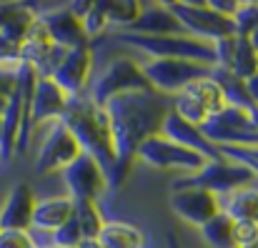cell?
Instances as JSON below:
<instances>
[{"label":"cell","instance_id":"obj_42","mask_svg":"<svg viewBox=\"0 0 258 248\" xmlns=\"http://www.w3.org/2000/svg\"><path fill=\"white\" fill-rule=\"evenodd\" d=\"M241 248H258L256 243H248V246H241Z\"/></svg>","mask_w":258,"mask_h":248},{"label":"cell","instance_id":"obj_17","mask_svg":"<svg viewBox=\"0 0 258 248\" xmlns=\"http://www.w3.org/2000/svg\"><path fill=\"white\" fill-rule=\"evenodd\" d=\"M66 103H68V95L50 78H38L33 98H30V126H40L45 120L48 123L58 120Z\"/></svg>","mask_w":258,"mask_h":248},{"label":"cell","instance_id":"obj_39","mask_svg":"<svg viewBox=\"0 0 258 248\" xmlns=\"http://www.w3.org/2000/svg\"><path fill=\"white\" fill-rule=\"evenodd\" d=\"M15 5H18V3H0V28L5 25V20H8V15L15 10Z\"/></svg>","mask_w":258,"mask_h":248},{"label":"cell","instance_id":"obj_40","mask_svg":"<svg viewBox=\"0 0 258 248\" xmlns=\"http://www.w3.org/2000/svg\"><path fill=\"white\" fill-rule=\"evenodd\" d=\"M76 248H103V246H100L98 241H93V238H83V241H81Z\"/></svg>","mask_w":258,"mask_h":248},{"label":"cell","instance_id":"obj_13","mask_svg":"<svg viewBox=\"0 0 258 248\" xmlns=\"http://www.w3.org/2000/svg\"><path fill=\"white\" fill-rule=\"evenodd\" d=\"M171 211L180 221L201 228L221 211V206H218V196H213L203 188H173Z\"/></svg>","mask_w":258,"mask_h":248},{"label":"cell","instance_id":"obj_15","mask_svg":"<svg viewBox=\"0 0 258 248\" xmlns=\"http://www.w3.org/2000/svg\"><path fill=\"white\" fill-rule=\"evenodd\" d=\"M90 68H93V53H90V48L66 50L63 60L50 73V81L55 83L68 98L83 95V88H86V83H88Z\"/></svg>","mask_w":258,"mask_h":248},{"label":"cell","instance_id":"obj_37","mask_svg":"<svg viewBox=\"0 0 258 248\" xmlns=\"http://www.w3.org/2000/svg\"><path fill=\"white\" fill-rule=\"evenodd\" d=\"M0 248H35L30 231H0Z\"/></svg>","mask_w":258,"mask_h":248},{"label":"cell","instance_id":"obj_10","mask_svg":"<svg viewBox=\"0 0 258 248\" xmlns=\"http://www.w3.org/2000/svg\"><path fill=\"white\" fill-rule=\"evenodd\" d=\"M18 53H20V63H28L30 68H35V73L40 78H50V73L55 71V66L66 55L63 48L53 45V40L48 38L40 20L33 23V28L28 30V35L18 45Z\"/></svg>","mask_w":258,"mask_h":248},{"label":"cell","instance_id":"obj_22","mask_svg":"<svg viewBox=\"0 0 258 248\" xmlns=\"http://www.w3.org/2000/svg\"><path fill=\"white\" fill-rule=\"evenodd\" d=\"M131 33L136 35H178L180 33V25L178 20L171 15V10L163 5H156V8H143L138 20L131 25Z\"/></svg>","mask_w":258,"mask_h":248},{"label":"cell","instance_id":"obj_23","mask_svg":"<svg viewBox=\"0 0 258 248\" xmlns=\"http://www.w3.org/2000/svg\"><path fill=\"white\" fill-rule=\"evenodd\" d=\"M20 120H23V100L18 95V90L10 93L5 110L0 115V156H13L15 153V143H18V133H20Z\"/></svg>","mask_w":258,"mask_h":248},{"label":"cell","instance_id":"obj_43","mask_svg":"<svg viewBox=\"0 0 258 248\" xmlns=\"http://www.w3.org/2000/svg\"><path fill=\"white\" fill-rule=\"evenodd\" d=\"M0 158H3V156H0Z\"/></svg>","mask_w":258,"mask_h":248},{"label":"cell","instance_id":"obj_2","mask_svg":"<svg viewBox=\"0 0 258 248\" xmlns=\"http://www.w3.org/2000/svg\"><path fill=\"white\" fill-rule=\"evenodd\" d=\"M58 123L76 138L81 153L90 156L103 168L108 183V175L115 170V148H113L105 110L98 108L88 95H73L68 98L63 113L58 115Z\"/></svg>","mask_w":258,"mask_h":248},{"label":"cell","instance_id":"obj_12","mask_svg":"<svg viewBox=\"0 0 258 248\" xmlns=\"http://www.w3.org/2000/svg\"><path fill=\"white\" fill-rule=\"evenodd\" d=\"M63 180L68 185V198L71 201H95L108 188L103 168L86 153H81L63 170Z\"/></svg>","mask_w":258,"mask_h":248},{"label":"cell","instance_id":"obj_36","mask_svg":"<svg viewBox=\"0 0 258 248\" xmlns=\"http://www.w3.org/2000/svg\"><path fill=\"white\" fill-rule=\"evenodd\" d=\"M256 238H258L256 221H238V223H233V243H236V248L256 243Z\"/></svg>","mask_w":258,"mask_h":248},{"label":"cell","instance_id":"obj_24","mask_svg":"<svg viewBox=\"0 0 258 248\" xmlns=\"http://www.w3.org/2000/svg\"><path fill=\"white\" fill-rule=\"evenodd\" d=\"M95 241L103 248H143V233L136 226L113 221V223H103Z\"/></svg>","mask_w":258,"mask_h":248},{"label":"cell","instance_id":"obj_4","mask_svg":"<svg viewBox=\"0 0 258 248\" xmlns=\"http://www.w3.org/2000/svg\"><path fill=\"white\" fill-rule=\"evenodd\" d=\"M198 131L213 148L216 146H256L258 143L256 115L241 108H231V105L208 115L203 126H198Z\"/></svg>","mask_w":258,"mask_h":248},{"label":"cell","instance_id":"obj_3","mask_svg":"<svg viewBox=\"0 0 258 248\" xmlns=\"http://www.w3.org/2000/svg\"><path fill=\"white\" fill-rule=\"evenodd\" d=\"M125 43L141 48L151 58H173V60H190L201 63L208 68H216V53L213 43L190 38L185 33L178 35H136V33H123L120 35Z\"/></svg>","mask_w":258,"mask_h":248},{"label":"cell","instance_id":"obj_19","mask_svg":"<svg viewBox=\"0 0 258 248\" xmlns=\"http://www.w3.org/2000/svg\"><path fill=\"white\" fill-rule=\"evenodd\" d=\"M68 218H73V201L68 196L63 198H45V201H35L33 208V218H30V228L38 231H55L60 228Z\"/></svg>","mask_w":258,"mask_h":248},{"label":"cell","instance_id":"obj_26","mask_svg":"<svg viewBox=\"0 0 258 248\" xmlns=\"http://www.w3.org/2000/svg\"><path fill=\"white\" fill-rule=\"evenodd\" d=\"M35 20H38L35 10H33V8H28L25 3H18V5H15V10L8 15L5 25L0 28V35H3L5 40H10V43L20 45V43H23V38L28 35V30L33 28V23H35Z\"/></svg>","mask_w":258,"mask_h":248},{"label":"cell","instance_id":"obj_7","mask_svg":"<svg viewBox=\"0 0 258 248\" xmlns=\"http://www.w3.org/2000/svg\"><path fill=\"white\" fill-rule=\"evenodd\" d=\"M151 90L161 95H175L180 93L188 83L206 78L211 73L208 66L190 63V60H173V58H151L148 63L141 66Z\"/></svg>","mask_w":258,"mask_h":248},{"label":"cell","instance_id":"obj_27","mask_svg":"<svg viewBox=\"0 0 258 248\" xmlns=\"http://www.w3.org/2000/svg\"><path fill=\"white\" fill-rule=\"evenodd\" d=\"M180 93H185V95L196 98V100L206 108V113H208V115H213V113H218V110H223V108H226L223 93L218 90V85L211 81L208 76H206V78H198V81H193V83H188Z\"/></svg>","mask_w":258,"mask_h":248},{"label":"cell","instance_id":"obj_38","mask_svg":"<svg viewBox=\"0 0 258 248\" xmlns=\"http://www.w3.org/2000/svg\"><path fill=\"white\" fill-rule=\"evenodd\" d=\"M20 63V53H18V45L5 40L0 35V71H15V66Z\"/></svg>","mask_w":258,"mask_h":248},{"label":"cell","instance_id":"obj_16","mask_svg":"<svg viewBox=\"0 0 258 248\" xmlns=\"http://www.w3.org/2000/svg\"><path fill=\"white\" fill-rule=\"evenodd\" d=\"M35 196L28 183H18L0 206V231H30Z\"/></svg>","mask_w":258,"mask_h":248},{"label":"cell","instance_id":"obj_9","mask_svg":"<svg viewBox=\"0 0 258 248\" xmlns=\"http://www.w3.org/2000/svg\"><path fill=\"white\" fill-rule=\"evenodd\" d=\"M136 158H141L143 163L153 165V168H161V170H173V168L188 170L190 175L198 173L203 165L208 163V158H203L201 153L188 151V148L173 143V141L163 138V136H151V138H146V141L138 146Z\"/></svg>","mask_w":258,"mask_h":248},{"label":"cell","instance_id":"obj_34","mask_svg":"<svg viewBox=\"0 0 258 248\" xmlns=\"http://www.w3.org/2000/svg\"><path fill=\"white\" fill-rule=\"evenodd\" d=\"M50 241H53L50 248H76L83 241V233H81L76 218H68L60 228H55L53 236H50Z\"/></svg>","mask_w":258,"mask_h":248},{"label":"cell","instance_id":"obj_29","mask_svg":"<svg viewBox=\"0 0 258 248\" xmlns=\"http://www.w3.org/2000/svg\"><path fill=\"white\" fill-rule=\"evenodd\" d=\"M73 218H76L83 238H93V241L98 238V233H100V228L105 223L100 218V213H98L95 201H73Z\"/></svg>","mask_w":258,"mask_h":248},{"label":"cell","instance_id":"obj_25","mask_svg":"<svg viewBox=\"0 0 258 248\" xmlns=\"http://www.w3.org/2000/svg\"><path fill=\"white\" fill-rule=\"evenodd\" d=\"M236 78L241 81H251L258 73V50H256V35L253 38H238L233 58H231V68H228Z\"/></svg>","mask_w":258,"mask_h":248},{"label":"cell","instance_id":"obj_41","mask_svg":"<svg viewBox=\"0 0 258 248\" xmlns=\"http://www.w3.org/2000/svg\"><path fill=\"white\" fill-rule=\"evenodd\" d=\"M10 98V95H8ZM8 98L5 95H0V115H3V110H5V103H8Z\"/></svg>","mask_w":258,"mask_h":248},{"label":"cell","instance_id":"obj_30","mask_svg":"<svg viewBox=\"0 0 258 248\" xmlns=\"http://www.w3.org/2000/svg\"><path fill=\"white\" fill-rule=\"evenodd\" d=\"M100 10H103L108 25H128L131 28L138 20L143 5L136 3V0H128V3L125 0H118V3H100Z\"/></svg>","mask_w":258,"mask_h":248},{"label":"cell","instance_id":"obj_35","mask_svg":"<svg viewBox=\"0 0 258 248\" xmlns=\"http://www.w3.org/2000/svg\"><path fill=\"white\" fill-rule=\"evenodd\" d=\"M83 30H86L88 40L90 38H95V35H100L105 28H108V23H105V15H103V10H100V3H90V10H88L86 15H83Z\"/></svg>","mask_w":258,"mask_h":248},{"label":"cell","instance_id":"obj_21","mask_svg":"<svg viewBox=\"0 0 258 248\" xmlns=\"http://www.w3.org/2000/svg\"><path fill=\"white\" fill-rule=\"evenodd\" d=\"M221 213H226L233 223L238 221H256L258 216V191L256 185H246L238 191H231L226 196H218Z\"/></svg>","mask_w":258,"mask_h":248},{"label":"cell","instance_id":"obj_18","mask_svg":"<svg viewBox=\"0 0 258 248\" xmlns=\"http://www.w3.org/2000/svg\"><path fill=\"white\" fill-rule=\"evenodd\" d=\"M158 136L168 138V141L178 143V146H183V148H188V151L201 153V156H203V158H208V161L218 158V156H216V148H213V146H211L203 136H201V131H198L196 126L185 123L183 118H178L173 110H168V115L163 118Z\"/></svg>","mask_w":258,"mask_h":248},{"label":"cell","instance_id":"obj_33","mask_svg":"<svg viewBox=\"0 0 258 248\" xmlns=\"http://www.w3.org/2000/svg\"><path fill=\"white\" fill-rule=\"evenodd\" d=\"M256 15L258 8L256 3H238L236 13H233V25H236V35L238 38H253L256 35Z\"/></svg>","mask_w":258,"mask_h":248},{"label":"cell","instance_id":"obj_31","mask_svg":"<svg viewBox=\"0 0 258 248\" xmlns=\"http://www.w3.org/2000/svg\"><path fill=\"white\" fill-rule=\"evenodd\" d=\"M216 156L221 161H226V163L246 168V170H253V173H256V168H258L256 146H216Z\"/></svg>","mask_w":258,"mask_h":248},{"label":"cell","instance_id":"obj_1","mask_svg":"<svg viewBox=\"0 0 258 248\" xmlns=\"http://www.w3.org/2000/svg\"><path fill=\"white\" fill-rule=\"evenodd\" d=\"M103 110H105L113 148H115V170L108 175V185L120 188L136 158L138 146L146 138L158 136L161 123L171 110V100L156 90L123 93V95L110 98L103 105Z\"/></svg>","mask_w":258,"mask_h":248},{"label":"cell","instance_id":"obj_8","mask_svg":"<svg viewBox=\"0 0 258 248\" xmlns=\"http://www.w3.org/2000/svg\"><path fill=\"white\" fill-rule=\"evenodd\" d=\"M246 185H256V173L231 165L221 158H213L203 165L198 173L188 175L185 180H178L173 188H203L213 196H226L231 191L246 188Z\"/></svg>","mask_w":258,"mask_h":248},{"label":"cell","instance_id":"obj_5","mask_svg":"<svg viewBox=\"0 0 258 248\" xmlns=\"http://www.w3.org/2000/svg\"><path fill=\"white\" fill-rule=\"evenodd\" d=\"M171 10V15L178 20L180 30H185V35L198 38V40H218V38H228L236 35V25L231 18L218 15L216 10H211L206 3L196 0V3H168L166 5Z\"/></svg>","mask_w":258,"mask_h":248},{"label":"cell","instance_id":"obj_14","mask_svg":"<svg viewBox=\"0 0 258 248\" xmlns=\"http://www.w3.org/2000/svg\"><path fill=\"white\" fill-rule=\"evenodd\" d=\"M38 20L43 23V28H45L48 38L53 40V45H58L63 50L88 48V35H86V30H83V23L68 8L48 10V13L38 15Z\"/></svg>","mask_w":258,"mask_h":248},{"label":"cell","instance_id":"obj_11","mask_svg":"<svg viewBox=\"0 0 258 248\" xmlns=\"http://www.w3.org/2000/svg\"><path fill=\"white\" fill-rule=\"evenodd\" d=\"M81 156V148L76 143V138L58 123L50 120V131L45 136V141L38 148V161H35V170L40 175L53 173V170H66Z\"/></svg>","mask_w":258,"mask_h":248},{"label":"cell","instance_id":"obj_20","mask_svg":"<svg viewBox=\"0 0 258 248\" xmlns=\"http://www.w3.org/2000/svg\"><path fill=\"white\" fill-rule=\"evenodd\" d=\"M208 78L216 83L218 90L223 93L226 105H231V108H241V110L256 115V98H251V93H248V88H246V81L236 78L231 71H223V68H211Z\"/></svg>","mask_w":258,"mask_h":248},{"label":"cell","instance_id":"obj_28","mask_svg":"<svg viewBox=\"0 0 258 248\" xmlns=\"http://www.w3.org/2000/svg\"><path fill=\"white\" fill-rule=\"evenodd\" d=\"M201 236L211 248H236V243H233V221L221 211L208 223L201 226Z\"/></svg>","mask_w":258,"mask_h":248},{"label":"cell","instance_id":"obj_6","mask_svg":"<svg viewBox=\"0 0 258 248\" xmlns=\"http://www.w3.org/2000/svg\"><path fill=\"white\" fill-rule=\"evenodd\" d=\"M141 90H151V85L146 81L141 66L131 58H115L110 60L103 73L95 78V83L90 85V93L88 98L103 108L110 98L115 95H123V93H141Z\"/></svg>","mask_w":258,"mask_h":248},{"label":"cell","instance_id":"obj_32","mask_svg":"<svg viewBox=\"0 0 258 248\" xmlns=\"http://www.w3.org/2000/svg\"><path fill=\"white\" fill-rule=\"evenodd\" d=\"M171 110L178 115V118H183L185 123H190V126H203V120L208 118V113H206V108L196 100V98H190V95H185V93H175L171 100Z\"/></svg>","mask_w":258,"mask_h":248}]
</instances>
